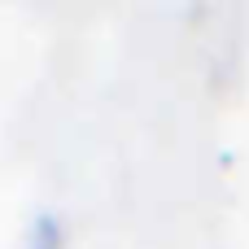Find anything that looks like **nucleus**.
Segmentation results:
<instances>
[{"mask_svg": "<svg viewBox=\"0 0 249 249\" xmlns=\"http://www.w3.org/2000/svg\"><path fill=\"white\" fill-rule=\"evenodd\" d=\"M26 249H66V228L57 223V214L39 210L26 228Z\"/></svg>", "mask_w": 249, "mask_h": 249, "instance_id": "obj_1", "label": "nucleus"}]
</instances>
